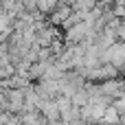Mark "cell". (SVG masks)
Listing matches in <instances>:
<instances>
[{"mask_svg":"<svg viewBox=\"0 0 125 125\" xmlns=\"http://www.w3.org/2000/svg\"><path fill=\"white\" fill-rule=\"evenodd\" d=\"M40 112H42L44 121H51V123L59 121V108H57V101L55 99H44L42 105H40Z\"/></svg>","mask_w":125,"mask_h":125,"instance_id":"cell-1","label":"cell"},{"mask_svg":"<svg viewBox=\"0 0 125 125\" xmlns=\"http://www.w3.org/2000/svg\"><path fill=\"white\" fill-rule=\"evenodd\" d=\"M123 81H125V77H123Z\"/></svg>","mask_w":125,"mask_h":125,"instance_id":"cell-3","label":"cell"},{"mask_svg":"<svg viewBox=\"0 0 125 125\" xmlns=\"http://www.w3.org/2000/svg\"><path fill=\"white\" fill-rule=\"evenodd\" d=\"M101 121H108V123H121V119H119V112H116V108H114V105H105V110H103V116H101Z\"/></svg>","mask_w":125,"mask_h":125,"instance_id":"cell-2","label":"cell"}]
</instances>
